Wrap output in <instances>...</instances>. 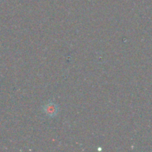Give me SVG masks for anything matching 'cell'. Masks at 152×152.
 Segmentation results:
<instances>
[{
	"instance_id": "obj_1",
	"label": "cell",
	"mask_w": 152,
	"mask_h": 152,
	"mask_svg": "<svg viewBox=\"0 0 152 152\" xmlns=\"http://www.w3.org/2000/svg\"><path fill=\"white\" fill-rule=\"evenodd\" d=\"M45 112L49 116H54L57 113V108L54 104H48L45 108Z\"/></svg>"
}]
</instances>
